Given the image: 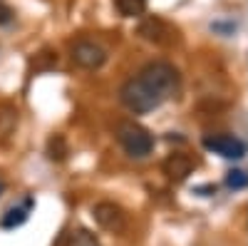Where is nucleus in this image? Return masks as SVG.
<instances>
[{"mask_svg": "<svg viewBox=\"0 0 248 246\" xmlns=\"http://www.w3.org/2000/svg\"><path fill=\"white\" fill-rule=\"evenodd\" d=\"M119 97H122V105L127 110H132V112H137V115L152 112L164 102V97L139 77H132V80L124 82L122 90H119Z\"/></svg>", "mask_w": 248, "mask_h": 246, "instance_id": "nucleus-1", "label": "nucleus"}, {"mask_svg": "<svg viewBox=\"0 0 248 246\" xmlns=\"http://www.w3.org/2000/svg\"><path fill=\"white\" fill-rule=\"evenodd\" d=\"M117 139L129 157L144 159L154 152V137L149 134V130H144L137 122H129V119L119 122L117 125Z\"/></svg>", "mask_w": 248, "mask_h": 246, "instance_id": "nucleus-2", "label": "nucleus"}, {"mask_svg": "<svg viewBox=\"0 0 248 246\" xmlns=\"http://www.w3.org/2000/svg\"><path fill=\"white\" fill-rule=\"evenodd\" d=\"M139 80H144L152 90H156L164 99L171 97L179 92V72L174 65L169 63H149V65H144V70L137 75Z\"/></svg>", "mask_w": 248, "mask_h": 246, "instance_id": "nucleus-3", "label": "nucleus"}, {"mask_svg": "<svg viewBox=\"0 0 248 246\" xmlns=\"http://www.w3.org/2000/svg\"><path fill=\"white\" fill-rule=\"evenodd\" d=\"M92 216H94V221L99 224V227L107 229V231L122 234L124 229H127V214H124V209L119 207V204H114V201H99V204H94Z\"/></svg>", "mask_w": 248, "mask_h": 246, "instance_id": "nucleus-4", "label": "nucleus"}, {"mask_svg": "<svg viewBox=\"0 0 248 246\" xmlns=\"http://www.w3.org/2000/svg\"><path fill=\"white\" fill-rule=\"evenodd\" d=\"M72 60L79 67L97 70V67L105 65L107 52H105V48H99L97 43H92V40H79V43L72 45Z\"/></svg>", "mask_w": 248, "mask_h": 246, "instance_id": "nucleus-5", "label": "nucleus"}, {"mask_svg": "<svg viewBox=\"0 0 248 246\" xmlns=\"http://www.w3.org/2000/svg\"><path fill=\"white\" fill-rule=\"evenodd\" d=\"M203 147L209 152H216L226 159H238L246 154V145L238 137L231 134H214V137H203Z\"/></svg>", "mask_w": 248, "mask_h": 246, "instance_id": "nucleus-6", "label": "nucleus"}, {"mask_svg": "<svg viewBox=\"0 0 248 246\" xmlns=\"http://www.w3.org/2000/svg\"><path fill=\"white\" fill-rule=\"evenodd\" d=\"M139 35L144 40H149V43H156V45H169L171 40H174V30L169 23H164L161 17L152 15V17H144L141 23H139Z\"/></svg>", "mask_w": 248, "mask_h": 246, "instance_id": "nucleus-7", "label": "nucleus"}, {"mask_svg": "<svg viewBox=\"0 0 248 246\" xmlns=\"http://www.w3.org/2000/svg\"><path fill=\"white\" fill-rule=\"evenodd\" d=\"M32 207H35V199L32 197H25L23 204L10 207L5 212V216L0 219V227H3V229H17V227H23V224L28 221V216H30V209Z\"/></svg>", "mask_w": 248, "mask_h": 246, "instance_id": "nucleus-8", "label": "nucleus"}, {"mask_svg": "<svg viewBox=\"0 0 248 246\" xmlns=\"http://www.w3.org/2000/svg\"><path fill=\"white\" fill-rule=\"evenodd\" d=\"M191 172H194L191 157H186V154H169L167 159H164V174L171 177V179H176V181L186 179Z\"/></svg>", "mask_w": 248, "mask_h": 246, "instance_id": "nucleus-9", "label": "nucleus"}, {"mask_svg": "<svg viewBox=\"0 0 248 246\" xmlns=\"http://www.w3.org/2000/svg\"><path fill=\"white\" fill-rule=\"evenodd\" d=\"M47 159L50 162H65L67 154H70V145H67V139L62 137V134H52L47 139V149H45Z\"/></svg>", "mask_w": 248, "mask_h": 246, "instance_id": "nucleus-10", "label": "nucleus"}, {"mask_svg": "<svg viewBox=\"0 0 248 246\" xmlns=\"http://www.w3.org/2000/svg\"><path fill=\"white\" fill-rule=\"evenodd\" d=\"M114 8L124 17H139L147 13V0H114Z\"/></svg>", "mask_w": 248, "mask_h": 246, "instance_id": "nucleus-11", "label": "nucleus"}, {"mask_svg": "<svg viewBox=\"0 0 248 246\" xmlns=\"http://www.w3.org/2000/svg\"><path fill=\"white\" fill-rule=\"evenodd\" d=\"M67 246H102V244H99V239H97L92 231L77 229V231L70 236V244H67Z\"/></svg>", "mask_w": 248, "mask_h": 246, "instance_id": "nucleus-12", "label": "nucleus"}, {"mask_svg": "<svg viewBox=\"0 0 248 246\" xmlns=\"http://www.w3.org/2000/svg\"><path fill=\"white\" fill-rule=\"evenodd\" d=\"M226 184H229L231 189H246L248 187V174L243 169H231L229 177H226Z\"/></svg>", "mask_w": 248, "mask_h": 246, "instance_id": "nucleus-13", "label": "nucleus"}, {"mask_svg": "<svg viewBox=\"0 0 248 246\" xmlns=\"http://www.w3.org/2000/svg\"><path fill=\"white\" fill-rule=\"evenodd\" d=\"M13 20V10L8 5H0V25H8Z\"/></svg>", "mask_w": 248, "mask_h": 246, "instance_id": "nucleus-14", "label": "nucleus"}, {"mask_svg": "<svg viewBox=\"0 0 248 246\" xmlns=\"http://www.w3.org/2000/svg\"><path fill=\"white\" fill-rule=\"evenodd\" d=\"M3 189H5V181H3V179H0V194H3Z\"/></svg>", "mask_w": 248, "mask_h": 246, "instance_id": "nucleus-15", "label": "nucleus"}]
</instances>
